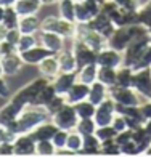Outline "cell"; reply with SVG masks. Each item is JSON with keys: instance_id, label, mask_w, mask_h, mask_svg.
I'll return each mask as SVG.
<instances>
[{"instance_id": "cell-1", "label": "cell", "mask_w": 151, "mask_h": 157, "mask_svg": "<svg viewBox=\"0 0 151 157\" xmlns=\"http://www.w3.org/2000/svg\"><path fill=\"white\" fill-rule=\"evenodd\" d=\"M50 119H52V116H50V112L47 111L45 106L27 104L16 119L18 135L19 133H31L37 125L47 122Z\"/></svg>"}, {"instance_id": "cell-2", "label": "cell", "mask_w": 151, "mask_h": 157, "mask_svg": "<svg viewBox=\"0 0 151 157\" xmlns=\"http://www.w3.org/2000/svg\"><path fill=\"white\" fill-rule=\"evenodd\" d=\"M40 31H48V32H55L60 34L64 39H71L73 40L76 37L77 32V24L73 21H68L64 18L58 16H47L40 21Z\"/></svg>"}, {"instance_id": "cell-3", "label": "cell", "mask_w": 151, "mask_h": 157, "mask_svg": "<svg viewBox=\"0 0 151 157\" xmlns=\"http://www.w3.org/2000/svg\"><path fill=\"white\" fill-rule=\"evenodd\" d=\"M105 0H79L76 2V24H87L101 11Z\"/></svg>"}, {"instance_id": "cell-4", "label": "cell", "mask_w": 151, "mask_h": 157, "mask_svg": "<svg viewBox=\"0 0 151 157\" xmlns=\"http://www.w3.org/2000/svg\"><path fill=\"white\" fill-rule=\"evenodd\" d=\"M108 95L114 99V103L124 106H140L143 101V96L133 87H111Z\"/></svg>"}, {"instance_id": "cell-5", "label": "cell", "mask_w": 151, "mask_h": 157, "mask_svg": "<svg viewBox=\"0 0 151 157\" xmlns=\"http://www.w3.org/2000/svg\"><path fill=\"white\" fill-rule=\"evenodd\" d=\"M52 120H53V124L56 127L61 128V130L71 132V130H74V128H76L79 117H77V114H76L74 106L66 103L58 112H55L53 116H52Z\"/></svg>"}, {"instance_id": "cell-6", "label": "cell", "mask_w": 151, "mask_h": 157, "mask_svg": "<svg viewBox=\"0 0 151 157\" xmlns=\"http://www.w3.org/2000/svg\"><path fill=\"white\" fill-rule=\"evenodd\" d=\"M77 40L84 42L87 47H90L93 52H100L101 48L106 47V40L100 35L98 32H95L93 29H90V27L87 24H77V32H76V37Z\"/></svg>"}, {"instance_id": "cell-7", "label": "cell", "mask_w": 151, "mask_h": 157, "mask_svg": "<svg viewBox=\"0 0 151 157\" xmlns=\"http://www.w3.org/2000/svg\"><path fill=\"white\" fill-rule=\"evenodd\" d=\"M114 116H116V103L114 99L108 96L105 101H101L97 109L95 114H93V120H95L97 127H106V125H111Z\"/></svg>"}, {"instance_id": "cell-8", "label": "cell", "mask_w": 151, "mask_h": 157, "mask_svg": "<svg viewBox=\"0 0 151 157\" xmlns=\"http://www.w3.org/2000/svg\"><path fill=\"white\" fill-rule=\"evenodd\" d=\"M130 40H132L130 26H117L114 29V32L111 34V37L106 40V45L122 53L127 48V45L130 44Z\"/></svg>"}, {"instance_id": "cell-9", "label": "cell", "mask_w": 151, "mask_h": 157, "mask_svg": "<svg viewBox=\"0 0 151 157\" xmlns=\"http://www.w3.org/2000/svg\"><path fill=\"white\" fill-rule=\"evenodd\" d=\"M97 64L98 66H105V67H114L117 69L124 64V56H122L121 52L109 47H105L101 48L100 52L97 53Z\"/></svg>"}, {"instance_id": "cell-10", "label": "cell", "mask_w": 151, "mask_h": 157, "mask_svg": "<svg viewBox=\"0 0 151 157\" xmlns=\"http://www.w3.org/2000/svg\"><path fill=\"white\" fill-rule=\"evenodd\" d=\"M73 53L76 56V61H77V69L85 66V64H90V63H97V52H93L90 47H87L84 42L73 39Z\"/></svg>"}, {"instance_id": "cell-11", "label": "cell", "mask_w": 151, "mask_h": 157, "mask_svg": "<svg viewBox=\"0 0 151 157\" xmlns=\"http://www.w3.org/2000/svg\"><path fill=\"white\" fill-rule=\"evenodd\" d=\"M132 87L138 91L143 98L151 96V69L145 67L140 71H133Z\"/></svg>"}, {"instance_id": "cell-12", "label": "cell", "mask_w": 151, "mask_h": 157, "mask_svg": "<svg viewBox=\"0 0 151 157\" xmlns=\"http://www.w3.org/2000/svg\"><path fill=\"white\" fill-rule=\"evenodd\" d=\"M87 26L90 27V29H93L95 32H98L105 40L109 39L111 34L114 32V29H116V24H114L113 21L108 18L105 13H101V11H100L93 19H90L89 23H87Z\"/></svg>"}, {"instance_id": "cell-13", "label": "cell", "mask_w": 151, "mask_h": 157, "mask_svg": "<svg viewBox=\"0 0 151 157\" xmlns=\"http://www.w3.org/2000/svg\"><path fill=\"white\" fill-rule=\"evenodd\" d=\"M37 39H39V44L44 45L52 53H58L64 48V37H61L60 34L48 32V31H39Z\"/></svg>"}, {"instance_id": "cell-14", "label": "cell", "mask_w": 151, "mask_h": 157, "mask_svg": "<svg viewBox=\"0 0 151 157\" xmlns=\"http://www.w3.org/2000/svg\"><path fill=\"white\" fill-rule=\"evenodd\" d=\"M15 144V155H35V143L29 133H19L13 140Z\"/></svg>"}, {"instance_id": "cell-15", "label": "cell", "mask_w": 151, "mask_h": 157, "mask_svg": "<svg viewBox=\"0 0 151 157\" xmlns=\"http://www.w3.org/2000/svg\"><path fill=\"white\" fill-rule=\"evenodd\" d=\"M0 63H2V71L3 75H15L18 74L21 67H23V58L18 52H13L10 55H5L0 58Z\"/></svg>"}, {"instance_id": "cell-16", "label": "cell", "mask_w": 151, "mask_h": 157, "mask_svg": "<svg viewBox=\"0 0 151 157\" xmlns=\"http://www.w3.org/2000/svg\"><path fill=\"white\" fill-rule=\"evenodd\" d=\"M37 69L40 75L47 77L50 82L53 80V78L58 75L61 71H60V64H58V58H56V53L55 55H50L47 58H44L39 64H37Z\"/></svg>"}, {"instance_id": "cell-17", "label": "cell", "mask_w": 151, "mask_h": 157, "mask_svg": "<svg viewBox=\"0 0 151 157\" xmlns=\"http://www.w3.org/2000/svg\"><path fill=\"white\" fill-rule=\"evenodd\" d=\"M19 55H21V58H23L24 64H35V66H37L44 58H47V56H50V55H55V53H52L50 50H47L44 45L37 44V45H34L32 48L26 50V52L19 53Z\"/></svg>"}, {"instance_id": "cell-18", "label": "cell", "mask_w": 151, "mask_h": 157, "mask_svg": "<svg viewBox=\"0 0 151 157\" xmlns=\"http://www.w3.org/2000/svg\"><path fill=\"white\" fill-rule=\"evenodd\" d=\"M76 82H77L76 72H60L52 80V83H53V87H55L58 95H66Z\"/></svg>"}, {"instance_id": "cell-19", "label": "cell", "mask_w": 151, "mask_h": 157, "mask_svg": "<svg viewBox=\"0 0 151 157\" xmlns=\"http://www.w3.org/2000/svg\"><path fill=\"white\" fill-rule=\"evenodd\" d=\"M89 90H90V85L82 83V82H76L73 87H71V90L64 95L66 103L76 104V103L84 101V99H89Z\"/></svg>"}, {"instance_id": "cell-20", "label": "cell", "mask_w": 151, "mask_h": 157, "mask_svg": "<svg viewBox=\"0 0 151 157\" xmlns=\"http://www.w3.org/2000/svg\"><path fill=\"white\" fill-rule=\"evenodd\" d=\"M56 132H58V127H56L53 124V120L50 119V120H47V122L37 125L29 135L32 136V140L37 143V141H42V140H52V136Z\"/></svg>"}, {"instance_id": "cell-21", "label": "cell", "mask_w": 151, "mask_h": 157, "mask_svg": "<svg viewBox=\"0 0 151 157\" xmlns=\"http://www.w3.org/2000/svg\"><path fill=\"white\" fill-rule=\"evenodd\" d=\"M56 58H58V64H60L61 72H76L77 71V61H76V56L73 53V50L63 48L61 52L56 53Z\"/></svg>"}, {"instance_id": "cell-22", "label": "cell", "mask_w": 151, "mask_h": 157, "mask_svg": "<svg viewBox=\"0 0 151 157\" xmlns=\"http://www.w3.org/2000/svg\"><path fill=\"white\" fill-rule=\"evenodd\" d=\"M132 140L135 141L137 147H138V155H145L148 147L151 146V135L143 128V125L132 130Z\"/></svg>"}, {"instance_id": "cell-23", "label": "cell", "mask_w": 151, "mask_h": 157, "mask_svg": "<svg viewBox=\"0 0 151 157\" xmlns=\"http://www.w3.org/2000/svg\"><path fill=\"white\" fill-rule=\"evenodd\" d=\"M108 93H109V88H108L105 83L95 80L93 83H90V90H89V101H90V103H93L95 106H98L100 103L105 101V99H106L108 96H109Z\"/></svg>"}, {"instance_id": "cell-24", "label": "cell", "mask_w": 151, "mask_h": 157, "mask_svg": "<svg viewBox=\"0 0 151 157\" xmlns=\"http://www.w3.org/2000/svg\"><path fill=\"white\" fill-rule=\"evenodd\" d=\"M97 74H98V64L97 63L85 64V66L79 67L76 71L77 82H82V83H87V85H90L97 80Z\"/></svg>"}, {"instance_id": "cell-25", "label": "cell", "mask_w": 151, "mask_h": 157, "mask_svg": "<svg viewBox=\"0 0 151 157\" xmlns=\"http://www.w3.org/2000/svg\"><path fill=\"white\" fill-rule=\"evenodd\" d=\"M18 31L21 34H37L40 31V21L37 19V16H35V15L19 16Z\"/></svg>"}, {"instance_id": "cell-26", "label": "cell", "mask_w": 151, "mask_h": 157, "mask_svg": "<svg viewBox=\"0 0 151 157\" xmlns=\"http://www.w3.org/2000/svg\"><path fill=\"white\" fill-rule=\"evenodd\" d=\"M40 2L39 0H18L13 5V8L16 10L19 16H29V15H37V11L40 10Z\"/></svg>"}, {"instance_id": "cell-27", "label": "cell", "mask_w": 151, "mask_h": 157, "mask_svg": "<svg viewBox=\"0 0 151 157\" xmlns=\"http://www.w3.org/2000/svg\"><path fill=\"white\" fill-rule=\"evenodd\" d=\"M100 152H101V141L95 136V133L84 136V146H82L79 154H82V155H100Z\"/></svg>"}, {"instance_id": "cell-28", "label": "cell", "mask_w": 151, "mask_h": 157, "mask_svg": "<svg viewBox=\"0 0 151 157\" xmlns=\"http://www.w3.org/2000/svg\"><path fill=\"white\" fill-rule=\"evenodd\" d=\"M133 78V69L130 66L122 64L121 67L116 69V85L114 87H132Z\"/></svg>"}, {"instance_id": "cell-29", "label": "cell", "mask_w": 151, "mask_h": 157, "mask_svg": "<svg viewBox=\"0 0 151 157\" xmlns=\"http://www.w3.org/2000/svg\"><path fill=\"white\" fill-rule=\"evenodd\" d=\"M97 80L105 83L108 88H111L116 85V69L114 67H105V66H98V74H97Z\"/></svg>"}, {"instance_id": "cell-30", "label": "cell", "mask_w": 151, "mask_h": 157, "mask_svg": "<svg viewBox=\"0 0 151 157\" xmlns=\"http://www.w3.org/2000/svg\"><path fill=\"white\" fill-rule=\"evenodd\" d=\"M55 95H58V93H56V90H55V87H53V83H52V82H48L45 87L39 91V95L35 96V99H34V103H32V104H35V106H47V104L50 103V99H52Z\"/></svg>"}, {"instance_id": "cell-31", "label": "cell", "mask_w": 151, "mask_h": 157, "mask_svg": "<svg viewBox=\"0 0 151 157\" xmlns=\"http://www.w3.org/2000/svg\"><path fill=\"white\" fill-rule=\"evenodd\" d=\"M60 16L76 23V0H58Z\"/></svg>"}, {"instance_id": "cell-32", "label": "cell", "mask_w": 151, "mask_h": 157, "mask_svg": "<svg viewBox=\"0 0 151 157\" xmlns=\"http://www.w3.org/2000/svg\"><path fill=\"white\" fill-rule=\"evenodd\" d=\"M73 106H74L76 114H77V117H79V119L93 117V114H95V109H97V106L93 104V103H90L89 99H84V101L76 103V104H73Z\"/></svg>"}, {"instance_id": "cell-33", "label": "cell", "mask_w": 151, "mask_h": 157, "mask_svg": "<svg viewBox=\"0 0 151 157\" xmlns=\"http://www.w3.org/2000/svg\"><path fill=\"white\" fill-rule=\"evenodd\" d=\"M84 146V136L81 133H77L76 130H71L69 135H68V141H66V146L69 151H73L74 154H79L81 152V149Z\"/></svg>"}, {"instance_id": "cell-34", "label": "cell", "mask_w": 151, "mask_h": 157, "mask_svg": "<svg viewBox=\"0 0 151 157\" xmlns=\"http://www.w3.org/2000/svg\"><path fill=\"white\" fill-rule=\"evenodd\" d=\"M74 130L77 133H81L82 136H87V135H93L97 130V124L95 120H93V117H87V119H79L77 120V125Z\"/></svg>"}, {"instance_id": "cell-35", "label": "cell", "mask_w": 151, "mask_h": 157, "mask_svg": "<svg viewBox=\"0 0 151 157\" xmlns=\"http://www.w3.org/2000/svg\"><path fill=\"white\" fill-rule=\"evenodd\" d=\"M39 44V39H37V34H21V37L16 44V52L18 53H23L26 50L32 48L34 45Z\"/></svg>"}, {"instance_id": "cell-36", "label": "cell", "mask_w": 151, "mask_h": 157, "mask_svg": "<svg viewBox=\"0 0 151 157\" xmlns=\"http://www.w3.org/2000/svg\"><path fill=\"white\" fill-rule=\"evenodd\" d=\"M149 66H151V42L146 45V48L141 52V55L137 58V61L130 67L133 71H140V69H145V67H149Z\"/></svg>"}, {"instance_id": "cell-37", "label": "cell", "mask_w": 151, "mask_h": 157, "mask_svg": "<svg viewBox=\"0 0 151 157\" xmlns=\"http://www.w3.org/2000/svg\"><path fill=\"white\" fill-rule=\"evenodd\" d=\"M56 147L53 146L52 140H42L37 141L35 144V155H40V157H48V155H55Z\"/></svg>"}, {"instance_id": "cell-38", "label": "cell", "mask_w": 151, "mask_h": 157, "mask_svg": "<svg viewBox=\"0 0 151 157\" xmlns=\"http://www.w3.org/2000/svg\"><path fill=\"white\" fill-rule=\"evenodd\" d=\"M18 21H19V15L16 13V10L13 6H5V16L2 24L8 29H13V27H18Z\"/></svg>"}, {"instance_id": "cell-39", "label": "cell", "mask_w": 151, "mask_h": 157, "mask_svg": "<svg viewBox=\"0 0 151 157\" xmlns=\"http://www.w3.org/2000/svg\"><path fill=\"white\" fill-rule=\"evenodd\" d=\"M117 135V132L113 128V125H106V127H97L95 130V136L100 141H108V140H114V136Z\"/></svg>"}, {"instance_id": "cell-40", "label": "cell", "mask_w": 151, "mask_h": 157, "mask_svg": "<svg viewBox=\"0 0 151 157\" xmlns=\"http://www.w3.org/2000/svg\"><path fill=\"white\" fill-rule=\"evenodd\" d=\"M64 104H66V98H64V95H55L52 99H50V103L45 106V108L50 112V116H53V114L58 112Z\"/></svg>"}, {"instance_id": "cell-41", "label": "cell", "mask_w": 151, "mask_h": 157, "mask_svg": "<svg viewBox=\"0 0 151 157\" xmlns=\"http://www.w3.org/2000/svg\"><path fill=\"white\" fill-rule=\"evenodd\" d=\"M100 155H121V149L114 140H108L101 143V152Z\"/></svg>"}, {"instance_id": "cell-42", "label": "cell", "mask_w": 151, "mask_h": 157, "mask_svg": "<svg viewBox=\"0 0 151 157\" xmlns=\"http://www.w3.org/2000/svg\"><path fill=\"white\" fill-rule=\"evenodd\" d=\"M68 135L69 132L66 130H61V128H58V132H56L53 136H52V143H53V146L56 149H61L66 146V141H68Z\"/></svg>"}, {"instance_id": "cell-43", "label": "cell", "mask_w": 151, "mask_h": 157, "mask_svg": "<svg viewBox=\"0 0 151 157\" xmlns=\"http://www.w3.org/2000/svg\"><path fill=\"white\" fill-rule=\"evenodd\" d=\"M119 149H121V155H138V147H137L133 140L124 143Z\"/></svg>"}, {"instance_id": "cell-44", "label": "cell", "mask_w": 151, "mask_h": 157, "mask_svg": "<svg viewBox=\"0 0 151 157\" xmlns=\"http://www.w3.org/2000/svg\"><path fill=\"white\" fill-rule=\"evenodd\" d=\"M8 155H15V144H13V141L5 140L3 143H0V157Z\"/></svg>"}, {"instance_id": "cell-45", "label": "cell", "mask_w": 151, "mask_h": 157, "mask_svg": "<svg viewBox=\"0 0 151 157\" xmlns=\"http://www.w3.org/2000/svg\"><path fill=\"white\" fill-rule=\"evenodd\" d=\"M111 125H113V128H114L117 133L127 130V120H125V117L122 116V114H116V116H114V120H113Z\"/></svg>"}, {"instance_id": "cell-46", "label": "cell", "mask_w": 151, "mask_h": 157, "mask_svg": "<svg viewBox=\"0 0 151 157\" xmlns=\"http://www.w3.org/2000/svg\"><path fill=\"white\" fill-rule=\"evenodd\" d=\"M138 108H140V112H141L143 119H145V120L151 119V99L145 98V99H143V101L140 103Z\"/></svg>"}, {"instance_id": "cell-47", "label": "cell", "mask_w": 151, "mask_h": 157, "mask_svg": "<svg viewBox=\"0 0 151 157\" xmlns=\"http://www.w3.org/2000/svg\"><path fill=\"white\" fill-rule=\"evenodd\" d=\"M19 37H21V32L18 31V27H13V29H8L5 40H6V42H10L11 45H15V47H16V44H18Z\"/></svg>"}, {"instance_id": "cell-48", "label": "cell", "mask_w": 151, "mask_h": 157, "mask_svg": "<svg viewBox=\"0 0 151 157\" xmlns=\"http://www.w3.org/2000/svg\"><path fill=\"white\" fill-rule=\"evenodd\" d=\"M10 96H11V91L6 82L3 80V75H0V98H10Z\"/></svg>"}, {"instance_id": "cell-49", "label": "cell", "mask_w": 151, "mask_h": 157, "mask_svg": "<svg viewBox=\"0 0 151 157\" xmlns=\"http://www.w3.org/2000/svg\"><path fill=\"white\" fill-rule=\"evenodd\" d=\"M6 32H8V27H5L2 23H0V42L5 40V37H6Z\"/></svg>"}, {"instance_id": "cell-50", "label": "cell", "mask_w": 151, "mask_h": 157, "mask_svg": "<svg viewBox=\"0 0 151 157\" xmlns=\"http://www.w3.org/2000/svg\"><path fill=\"white\" fill-rule=\"evenodd\" d=\"M18 2V0H0V5L2 6H13Z\"/></svg>"}, {"instance_id": "cell-51", "label": "cell", "mask_w": 151, "mask_h": 157, "mask_svg": "<svg viewBox=\"0 0 151 157\" xmlns=\"http://www.w3.org/2000/svg\"><path fill=\"white\" fill-rule=\"evenodd\" d=\"M143 128H145V130L151 135V119H148V120H145V122H143Z\"/></svg>"}, {"instance_id": "cell-52", "label": "cell", "mask_w": 151, "mask_h": 157, "mask_svg": "<svg viewBox=\"0 0 151 157\" xmlns=\"http://www.w3.org/2000/svg\"><path fill=\"white\" fill-rule=\"evenodd\" d=\"M6 140V132H5V128L0 125V143H3Z\"/></svg>"}, {"instance_id": "cell-53", "label": "cell", "mask_w": 151, "mask_h": 157, "mask_svg": "<svg viewBox=\"0 0 151 157\" xmlns=\"http://www.w3.org/2000/svg\"><path fill=\"white\" fill-rule=\"evenodd\" d=\"M3 16H5V6L0 5V23L3 21Z\"/></svg>"}, {"instance_id": "cell-54", "label": "cell", "mask_w": 151, "mask_h": 157, "mask_svg": "<svg viewBox=\"0 0 151 157\" xmlns=\"http://www.w3.org/2000/svg\"><path fill=\"white\" fill-rule=\"evenodd\" d=\"M58 0H40L42 5H50V3H56Z\"/></svg>"}, {"instance_id": "cell-55", "label": "cell", "mask_w": 151, "mask_h": 157, "mask_svg": "<svg viewBox=\"0 0 151 157\" xmlns=\"http://www.w3.org/2000/svg\"><path fill=\"white\" fill-rule=\"evenodd\" d=\"M146 31H148V34H149V35H151V23H149V24H148V26H146Z\"/></svg>"}, {"instance_id": "cell-56", "label": "cell", "mask_w": 151, "mask_h": 157, "mask_svg": "<svg viewBox=\"0 0 151 157\" xmlns=\"http://www.w3.org/2000/svg\"><path fill=\"white\" fill-rule=\"evenodd\" d=\"M145 155H151V146H149V147H148V151H146V152H145Z\"/></svg>"}, {"instance_id": "cell-57", "label": "cell", "mask_w": 151, "mask_h": 157, "mask_svg": "<svg viewBox=\"0 0 151 157\" xmlns=\"http://www.w3.org/2000/svg\"><path fill=\"white\" fill-rule=\"evenodd\" d=\"M0 75H3V71H2V63H0Z\"/></svg>"}, {"instance_id": "cell-58", "label": "cell", "mask_w": 151, "mask_h": 157, "mask_svg": "<svg viewBox=\"0 0 151 157\" xmlns=\"http://www.w3.org/2000/svg\"><path fill=\"white\" fill-rule=\"evenodd\" d=\"M149 69H151V66H149Z\"/></svg>"}]
</instances>
